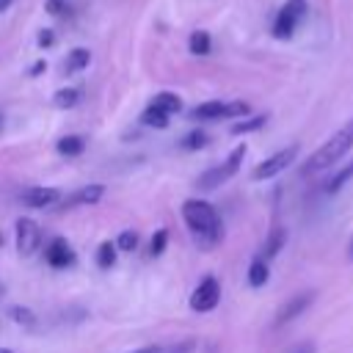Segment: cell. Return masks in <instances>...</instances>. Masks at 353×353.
Segmentation results:
<instances>
[{"label":"cell","mask_w":353,"mask_h":353,"mask_svg":"<svg viewBox=\"0 0 353 353\" xmlns=\"http://www.w3.org/2000/svg\"><path fill=\"white\" fill-rule=\"evenodd\" d=\"M350 149H353V119L345 121L323 146H317V149L306 157V163L301 165V174H303V176L323 174V171H328L331 165H336Z\"/></svg>","instance_id":"2"},{"label":"cell","mask_w":353,"mask_h":353,"mask_svg":"<svg viewBox=\"0 0 353 353\" xmlns=\"http://www.w3.org/2000/svg\"><path fill=\"white\" fill-rule=\"evenodd\" d=\"M0 243H3V234H0Z\"/></svg>","instance_id":"37"},{"label":"cell","mask_w":353,"mask_h":353,"mask_svg":"<svg viewBox=\"0 0 353 353\" xmlns=\"http://www.w3.org/2000/svg\"><path fill=\"white\" fill-rule=\"evenodd\" d=\"M19 199H22L25 207L41 210V207H52V204H58L61 190H58V188H28V190H22Z\"/></svg>","instance_id":"10"},{"label":"cell","mask_w":353,"mask_h":353,"mask_svg":"<svg viewBox=\"0 0 353 353\" xmlns=\"http://www.w3.org/2000/svg\"><path fill=\"white\" fill-rule=\"evenodd\" d=\"M268 276H270V270H268V259H265V256L251 259V265H248V284H251V287H265Z\"/></svg>","instance_id":"15"},{"label":"cell","mask_w":353,"mask_h":353,"mask_svg":"<svg viewBox=\"0 0 353 353\" xmlns=\"http://www.w3.org/2000/svg\"><path fill=\"white\" fill-rule=\"evenodd\" d=\"M182 221L201 248H212L223 240V223H221L215 207L204 199H188L182 204Z\"/></svg>","instance_id":"1"},{"label":"cell","mask_w":353,"mask_h":353,"mask_svg":"<svg viewBox=\"0 0 353 353\" xmlns=\"http://www.w3.org/2000/svg\"><path fill=\"white\" fill-rule=\"evenodd\" d=\"M207 132L204 130H193V132H188L185 135V141H182V146L185 149H201V146H207Z\"/></svg>","instance_id":"25"},{"label":"cell","mask_w":353,"mask_h":353,"mask_svg":"<svg viewBox=\"0 0 353 353\" xmlns=\"http://www.w3.org/2000/svg\"><path fill=\"white\" fill-rule=\"evenodd\" d=\"M105 196V185H88V188H83V190H77V193H72L66 201H63V207H80V204H97L99 199Z\"/></svg>","instance_id":"11"},{"label":"cell","mask_w":353,"mask_h":353,"mask_svg":"<svg viewBox=\"0 0 353 353\" xmlns=\"http://www.w3.org/2000/svg\"><path fill=\"white\" fill-rule=\"evenodd\" d=\"M11 3H14V0H0V11H8V8H11Z\"/></svg>","instance_id":"32"},{"label":"cell","mask_w":353,"mask_h":353,"mask_svg":"<svg viewBox=\"0 0 353 353\" xmlns=\"http://www.w3.org/2000/svg\"><path fill=\"white\" fill-rule=\"evenodd\" d=\"M0 353H11V350H6V347H0Z\"/></svg>","instance_id":"35"},{"label":"cell","mask_w":353,"mask_h":353,"mask_svg":"<svg viewBox=\"0 0 353 353\" xmlns=\"http://www.w3.org/2000/svg\"><path fill=\"white\" fill-rule=\"evenodd\" d=\"M77 99H80V91H77V88H61V91H55L52 105L61 108V110H66V108H74Z\"/></svg>","instance_id":"22"},{"label":"cell","mask_w":353,"mask_h":353,"mask_svg":"<svg viewBox=\"0 0 353 353\" xmlns=\"http://www.w3.org/2000/svg\"><path fill=\"white\" fill-rule=\"evenodd\" d=\"M14 232H17V251H19V256H30L39 248V243H41L39 223L30 221V218H19L17 226H14Z\"/></svg>","instance_id":"8"},{"label":"cell","mask_w":353,"mask_h":353,"mask_svg":"<svg viewBox=\"0 0 353 353\" xmlns=\"http://www.w3.org/2000/svg\"><path fill=\"white\" fill-rule=\"evenodd\" d=\"M152 105H154V108H160V110H165L168 116H171V113H176V110H182V99H179L176 94H171V91H160V94H154Z\"/></svg>","instance_id":"19"},{"label":"cell","mask_w":353,"mask_h":353,"mask_svg":"<svg viewBox=\"0 0 353 353\" xmlns=\"http://www.w3.org/2000/svg\"><path fill=\"white\" fill-rule=\"evenodd\" d=\"M113 243H116V248H119V251H135V248H138V234L127 229V232H121Z\"/></svg>","instance_id":"26"},{"label":"cell","mask_w":353,"mask_h":353,"mask_svg":"<svg viewBox=\"0 0 353 353\" xmlns=\"http://www.w3.org/2000/svg\"><path fill=\"white\" fill-rule=\"evenodd\" d=\"M314 301V292H301V295H295L290 303H284V309L279 312V317H276V323L281 325V323H287V320H292L295 314H301L309 303Z\"/></svg>","instance_id":"12"},{"label":"cell","mask_w":353,"mask_h":353,"mask_svg":"<svg viewBox=\"0 0 353 353\" xmlns=\"http://www.w3.org/2000/svg\"><path fill=\"white\" fill-rule=\"evenodd\" d=\"M350 179H353V160H347V163H345L334 176H328V179H325V193H339Z\"/></svg>","instance_id":"14"},{"label":"cell","mask_w":353,"mask_h":353,"mask_svg":"<svg viewBox=\"0 0 353 353\" xmlns=\"http://www.w3.org/2000/svg\"><path fill=\"white\" fill-rule=\"evenodd\" d=\"M303 17H306V0H284V6L276 14V22H273V36L290 39Z\"/></svg>","instance_id":"5"},{"label":"cell","mask_w":353,"mask_h":353,"mask_svg":"<svg viewBox=\"0 0 353 353\" xmlns=\"http://www.w3.org/2000/svg\"><path fill=\"white\" fill-rule=\"evenodd\" d=\"M295 157H298V143H290V146L279 149L276 154L265 157V160L251 171V179H256V182H262V179H273V176H279L287 165H292Z\"/></svg>","instance_id":"6"},{"label":"cell","mask_w":353,"mask_h":353,"mask_svg":"<svg viewBox=\"0 0 353 353\" xmlns=\"http://www.w3.org/2000/svg\"><path fill=\"white\" fill-rule=\"evenodd\" d=\"M55 149H58V154H63V157H77V154H83L85 141H83L80 135H66V138H61V141L55 143Z\"/></svg>","instance_id":"16"},{"label":"cell","mask_w":353,"mask_h":353,"mask_svg":"<svg viewBox=\"0 0 353 353\" xmlns=\"http://www.w3.org/2000/svg\"><path fill=\"white\" fill-rule=\"evenodd\" d=\"M188 47H190L193 55H210V50H212V39H210L207 30H193L190 39H188Z\"/></svg>","instance_id":"17"},{"label":"cell","mask_w":353,"mask_h":353,"mask_svg":"<svg viewBox=\"0 0 353 353\" xmlns=\"http://www.w3.org/2000/svg\"><path fill=\"white\" fill-rule=\"evenodd\" d=\"M44 11L52 14V17H61V14L66 11V0H47V3H44Z\"/></svg>","instance_id":"28"},{"label":"cell","mask_w":353,"mask_h":353,"mask_svg":"<svg viewBox=\"0 0 353 353\" xmlns=\"http://www.w3.org/2000/svg\"><path fill=\"white\" fill-rule=\"evenodd\" d=\"M292 353H312V345H301L298 350H292Z\"/></svg>","instance_id":"33"},{"label":"cell","mask_w":353,"mask_h":353,"mask_svg":"<svg viewBox=\"0 0 353 353\" xmlns=\"http://www.w3.org/2000/svg\"><path fill=\"white\" fill-rule=\"evenodd\" d=\"M251 108L245 102H221V99H212V102H201L190 110L193 119L199 121H212V119H237V116H248Z\"/></svg>","instance_id":"4"},{"label":"cell","mask_w":353,"mask_h":353,"mask_svg":"<svg viewBox=\"0 0 353 353\" xmlns=\"http://www.w3.org/2000/svg\"><path fill=\"white\" fill-rule=\"evenodd\" d=\"M141 121H143L146 127H157V130H165V127H168V113H165V110H160V108H154V105H149V108L143 110Z\"/></svg>","instance_id":"20"},{"label":"cell","mask_w":353,"mask_h":353,"mask_svg":"<svg viewBox=\"0 0 353 353\" xmlns=\"http://www.w3.org/2000/svg\"><path fill=\"white\" fill-rule=\"evenodd\" d=\"M165 243H168V232H165V229H157V232L152 234V243H149V254H152V256H160V254L165 251Z\"/></svg>","instance_id":"27"},{"label":"cell","mask_w":353,"mask_h":353,"mask_svg":"<svg viewBox=\"0 0 353 353\" xmlns=\"http://www.w3.org/2000/svg\"><path fill=\"white\" fill-rule=\"evenodd\" d=\"M243 157H245V143H240L237 149H232V152H229V157H226L221 165H215V168L204 171V174L199 176V188H201V190H215L218 185L229 182V179H232V176L240 171Z\"/></svg>","instance_id":"3"},{"label":"cell","mask_w":353,"mask_h":353,"mask_svg":"<svg viewBox=\"0 0 353 353\" xmlns=\"http://www.w3.org/2000/svg\"><path fill=\"white\" fill-rule=\"evenodd\" d=\"M265 121H268V116H251V119H245V121H237V124H232V135H243V132H254V130H259V127H265Z\"/></svg>","instance_id":"23"},{"label":"cell","mask_w":353,"mask_h":353,"mask_svg":"<svg viewBox=\"0 0 353 353\" xmlns=\"http://www.w3.org/2000/svg\"><path fill=\"white\" fill-rule=\"evenodd\" d=\"M350 259H353V240H350Z\"/></svg>","instance_id":"34"},{"label":"cell","mask_w":353,"mask_h":353,"mask_svg":"<svg viewBox=\"0 0 353 353\" xmlns=\"http://www.w3.org/2000/svg\"><path fill=\"white\" fill-rule=\"evenodd\" d=\"M116 251H119V248H116V243L105 240V243L97 248V265H99V268H105V270H108V268H113V265H116Z\"/></svg>","instance_id":"21"},{"label":"cell","mask_w":353,"mask_h":353,"mask_svg":"<svg viewBox=\"0 0 353 353\" xmlns=\"http://www.w3.org/2000/svg\"><path fill=\"white\" fill-rule=\"evenodd\" d=\"M44 69H47V63H44V61H39V63H33V69H30V74H41Z\"/></svg>","instance_id":"31"},{"label":"cell","mask_w":353,"mask_h":353,"mask_svg":"<svg viewBox=\"0 0 353 353\" xmlns=\"http://www.w3.org/2000/svg\"><path fill=\"white\" fill-rule=\"evenodd\" d=\"M8 317H11L14 323L25 325V328H33V325H36V314H33L30 309H25V306H11V309H8Z\"/></svg>","instance_id":"24"},{"label":"cell","mask_w":353,"mask_h":353,"mask_svg":"<svg viewBox=\"0 0 353 353\" xmlns=\"http://www.w3.org/2000/svg\"><path fill=\"white\" fill-rule=\"evenodd\" d=\"M0 127H3V119H0Z\"/></svg>","instance_id":"36"},{"label":"cell","mask_w":353,"mask_h":353,"mask_svg":"<svg viewBox=\"0 0 353 353\" xmlns=\"http://www.w3.org/2000/svg\"><path fill=\"white\" fill-rule=\"evenodd\" d=\"M36 41H39V47H52L55 44V33L52 30H41Z\"/></svg>","instance_id":"29"},{"label":"cell","mask_w":353,"mask_h":353,"mask_svg":"<svg viewBox=\"0 0 353 353\" xmlns=\"http://www.w3.org/2000/svg\"><path fill=\"white\" fill-rule=\"evenodd\" d=\"M284 240H287V232L281 229V226H276L270 234H268V240H265V248H262V256L265 259H273L279 251H281V245H284Z\"/></svg>","instance_id":"18"},{"label":"cell","mask_w":353,"mask_h":353,"mask_svg":"<svg viewBox=\"0 0 353 353\" xmlns=\"http://www.w3.org/2000/svg\"><path fill=\"white\" fill-rule=\"evenodd\" d=\"M218 301H221V284H218V279L215 276H204L199 281V287L193 290V295H190V309L193 312H212L218 306Z\"/></svg>","instance_id":"7"},{"label":"cell","mask_w":353,"mask_h":353,"mask_svg":"<svg viewBox=\"0 0 353 353\" xmlns=\"http://www.w3.org/2000/svg\"><path fill=\"white\" fill-rule=\"evenodd\" d=\"M44 259H47V265H52V268H72L77 256H74V251L69 248V243H66L63 237H55L52 243H47Z\"/></svg>","instance_id":"9"},{"label":"cell","mask_w":353,"mask_h":353,"mask_svg":"<svg viewBox=\"0 0 353 353\" xmlns=\"http://www.w3.org/2000/svg\"><path fill=\"white\" fill-rule=\"evenodd\" d=\"M88 63H91V52L83 50V47H74V50L66 55V61H63V72H66V74H74V72H83Z\"/></svg>","instance_id":"13"},{"label":"cell","mask_w":353,"mask_h":353,"mask_svg":"<svg viewBox=\"0 0 353 353\" xmlns=\"http://www.w3.org/2000/svg\"><path fill=\"white\" fill-rule=\"evenodd\" d=\"M127 353H165L163 345H146V347H138V350H127Z\"/></svg>","instance_id":"30"}]
</instances>
